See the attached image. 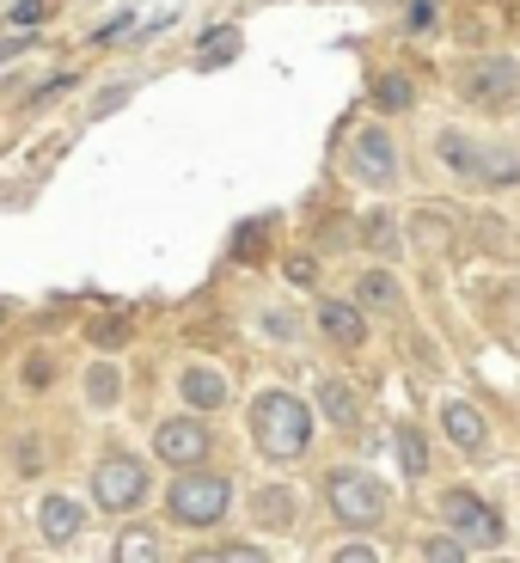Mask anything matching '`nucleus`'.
<instances>
[{
    "label": "nucleus",
    "instance_id": "obj_1",
    "mask_svg": "<svg viewBox=\"0 0 520 563\" xmlns=\"http://www.w3.org/2000/svg\"><path fill=\"white\" fill-rule=\"evenodd\" d=\"M252 441L264 460H300V453L312 448V410L300 393H281V386H269V393L252 398Z\"/></svg>",
    "mask_w": 520,
    "mask_h": 563
},
{
    "label": "nucleus",
    "instance_id": "obj_2",
    "mask_svg": "<svg viewBox=\"0 0 520 563\" xmlns=\"http://www.w3.org/2000/svg\"><path fill=\"white\" fill-rule=\"evenodd\" d=\"M226 508H233V484L214 478V472H202V465H184L178 478L166 484V515L178 527H190V533H202V527H221Z\"/></svg>",
    "mask_w": 520,
    "mask_h": 563
},
{
    "label": "nucleus",
    "instance_id": "obj_3",
    "mask_svg": "<svg viewBox=\"0 0 520 563\" xmlns=\"http://www.w3.org/2000/svg\"><path fill=\"white\" fill-rule=\"evenodd\" d=\"M147 490H154V478H147V465L135 453H104L99 472H92V503L104 515H135L147 503Z\"/></svg>",
    "mask_w": 520,
    "mask_h": 563
},
{
    "label": "nucleus",
    "instance_id": "obj_4",
    "mask_svg": "<svg viewBox=\"0 0 520 563\" xmlns=\"http://www.w3.org/2000/svg\"><path fill=\"white\" fill-rule=\"evenodd\" d=\"M441 521H447L453 539H465V551L472 545H502V515H496L490 503H484L478 490H447L441 496Z\"/></svg>",
    "mask_w": 520,
    "mask_h": 563
},
{
    "label": "nucleus",
    "instance_id": "obj_5",
    "mask_svg": "<svg viewBox=\"0 0 520 563\" xmlns=\"http://www.w3.org/2000/svg\"><path fill=\"white\" fill-rule=\"evenodd\" d=\"M331 515H338L343 527H380L386 521L380 478H367V472H338V478H331Z\"/></svg>",
    "mask_w": 520,
    "mask_h": 563
},
{
    "label": "nucleus",
    "instance_id": "obj_6",
    "mask_svg": "<svg viewBox=\"0 0 520 563\" xmlns=\"http://www.w3.org/2000/svg\"><path fill=\"white\" fill-rule=\"evenodd\" d=\"M209 448H214V435H209V422H202V417H166V422H154V460L172 465V472L202 465V460H209Z\"/></svg>",
    "mask_w": 520,
    "mask_h": 563
},
{
    "label": "nucleus",
    "instance_id": "obj_7",
    "mask_svg": "<svg viewBox=\"0 0 520 563\" xmlns=\"http://www.w3.org/2000/svg\"><path fill=\"white\" fill-rule=\"evenodd\" d=\"M350 172L362 184H380V190H386V184L398 178V141L386 135L380 123L355 129V135H350Z\"/></svg>",
    "mask_w": 520,
    "mask_h": 563
},
{
    "label": "nucleus",
    "instance_id": "obj_8",
    "mask_svg": "<svg viewBox=\"0 0 520 563\" xmlns=\"http://www.w3.org/2000/svg\"><path fill=\"white\" fill-rule=\"evenodd\" d=\"M515 92H520L515 56H484V62H472V74H465V99L478 104V111H502V104H515Z\"/></svg>",
    "mask_w": 520,
    "mask_h": 563
},
{
    "label": "nucleus",
    "instance_id": "obj_9",
    "mask_svg": "<svg viewBox=\"0 0 520 563\" xmlns=\"http://www.w3.org/2000/svg\"><path fill=\"white\" fill-rule=\"evenodd\" d=\"M319 331L331 350H362L367 343V312L355 300H319Z\"/></svg>",
    "mask_w": 520,
    "mask_h": 563
},
{
    "label": "nucleus",
    "instance_id": "obj_10",
    "mask_svg": "<svg viewBox=\"0 0 520 563\" xmlns=\"http://www.w3.org/2000/svg\"><path fill=\"white\" fill-rule=\"evenodd\" d=\"M441 435H447L460 453H484V441H490V422H484L478 405L453 398V405H441Z\"/></svg>",
    "mask_w": 520,
    "mask_h": 563
},
{
    "label": "nucleus",
    "instance_id": "obj_11",
    "mask_svg": "<svg viewBox=\"0 0 520 563\" xmlns=\"http://www.w3.org/2000/svg\"><path fill=\"white\" fill-rule=\"evenodd\" d=\"M178 398H184L190 410H202V417H209V410H221L226 398H233V386H226V374H221V367H184Z\"/></svg>",
    "mask_w": 520,
    "mask_h": 563
},
{
    "label": "nucleus",
    "instance_id": "obj_12",
    "mask_svg": "<svg viewBox=\"0 0 520 563\" xmlns=\"http://www.w3.org/2000/svg\"><path fill=\"white\" fill-rule=\"evenodd\" d=\"M37 521H43V539H49V545H68V539H80V503H68V496H49Z\"/></svg>",
    "mask_w": 520,
    "mask_h": 563
},
{
    "label": "nucleus",
    "instance_id": "obj_13",
    "mask_svg": "<svg viewBox=\"0 0 520 563\" xmlns=\"http://www.w3.org/2000/svg\"><path fill=\"white\" fill-rule=\"evenodd\" d=\"M240 43H245L240 25H214L209 37L197 43V68H202V74H209V68H226V62L240 56Z\"/></svg>",
    "mask_w": 520,
    "mask_h": 563
},
{
    "label": "nucleus",
    "instance_id": "obj_14",
    "mask_svg": "<svg viewBox=\"0 0 520 563\" xmlns=\"http://www.w3.org/2000/svg\"><path fill=\"white\" fill-rule=\"evenodd\" d=\"M355 295H362V300H355L362 312H398V276H392V269H367Z\"/></svg>",
    "mask_w": 520,
    "mask_h": 563
},
{
    "label": "nucleus",
    "instance_id": "obj_15",
    "mask_svg": "<svg viewBox=\"0 0 520 563\" xmlns=\"http://www.w3.org/2000/svg\"><path fill=\"white\" fill-rule=\"evenodd\" d=\"M319 405H324V417L338 422V429H355V417H362V398H355L350 380H324L319 386Z\"/></svg>",
    "mask_w": 520,
    "mask_h": 563
},
{
    "label": "nucleus",
    "instance_id": "obj_16",
    "mask_svg": "<svg viewBox=\"0 0 520 563\" xmlns=\"http://www.w3.org/2000/svg\"><path fill=\"white\" fill-rule=\"evenodd\" d=\"M410 104H417V80L386 68L380 80H374V111H410Z\"/></svg>",
    "mask_w": 520,
    "mask_h": 563
},
{
    "label": "nucleus",
    "instance_id": "obj_17",
    "mask_svg": "<svg viewBox=\"0 0 520 563\" xmlns=\"http://www.w3.org/2000/svg\"><path fill=\"white\" fill-rule=\"evenodd\" d=\"M472 178H484V184H520V154H515V147H478Z\"/></svg>",
    "mask_w": 520,
    "mask_h": 563
},
{
    "label": "nucleus",
    "instance_id": "obj_18",
    "mask_svg": "<svg viewBox=\"0 0 520 563\" xmlns=\"http://www.w3.org/2000/svg\"><path fill=\"white\" fill-rule=\"evenodd\" d=\"M435 159H441V166H453V172H465V178H472V166H478V141H472V135H460V129H441V135H435Z\"/></svg>",
    "mask_w": 520,
    "mask_h": 563
},
{
    "label": "nucleus",
    "instance_id": "obj_19",
    "mask_svg": "<svg viewBox=\"0 0 520 563\" xmlns=\"http://www.w3.org/2000/svg\"><path fill=\"white\" fill-rule=\"evenodd\" d=\"M362 240H367V252H374V257H398V252H405V233H398V221H392V214H367V227H362Z\"/></svg>",
    "mask_w": 520,
    "mask_h": 563
},
{
    "label": "nucleus",
    "instance_id": "obj_20",
    "mask_svg": "<svg viewBox=\"0 0 520 563\" xmlns=\"http://www.w3.org/2000/svg\"><path fill=\"white\" fill-rule=\"evenodd\" d=\"M117 398H123V374H117L111 362H99L92 374H86V405H92V410H111Z\"/></svg>",
    "mask_w": 520,
    "mask_h": 563
},
{
    "label": "nucleus",
    "instance_id": "obj_21",
    "mask_svg": "<svg viewBox=\"0 0 520 563\" xmlns=\"http://www.w3.org/2000/svg\"><path fill=\"white\" fill-rule=\"evenodd\" d=\"M154 558H159V533H147V527H129L117 539V563H154Z\"/></svg>",
    "mask_w": 520,
    "mask_h": 563
},
{
    "label": "nucleus",
    "instance_id": "obj_22",
    "mask_svg": "<svg viewBox=\"0 0 520 563\" xmlns=\"http://www.w3.org/2000/svg\"><path fill=\"white\" fill-rule=\"evenodd\" d=\"M398 465H405V478H422V472H429V448H422L417 429H398Z\"/></svg>",
    "mask_w": 520,
    "mask_h": 563
},
{
    "label": "nucleus",
    "instance_id": "obj_23",
    "mask_svg": "<svg viewBox=\"0 0 520 563\" xmlns=\"http://www.w3.org/2000/svg\"><path fill=\"white\" fill-rule=\"evenodd\" d=\"M123 338H129V319H111V324H92V343H99V350H123Z\"/></svg>",
    "mask_w": 520,
    "mask_h": 563
},
{
    "label": "nucleus",
    "instance_id": "obj_24",
    "mask_svg": "<svg viewBox=\"0 0 520 563\" xmlns=\"http://www.w3.org/2000/svg\"><path fill=\"white\" fill-rule=\"evenodd\" d=\"M49 7L56 0H13V25H37V19H49Z\"/></svg>",
    "mask_w": 520,
    "mask_h": 563
},
{
    "label": "nucleus",
    "instance_id": "obj_25",
    "mask_svg": "<svg viewBox=\"0 0 520 563\" xmlns=\"http://www.w3.org/2000/svg\"><path fill=\"white\" fill-rule=\"evenodd\" d=\"M257 240H264V221H257V227H240V245H233V257H257Z\"/></svg>",
    "mask_w": 520,
    "mask_h": 563
},
{
    "label": "nucleus",
    "instance_id": "obj_26",
    "mask_svg": "<svg viewBox=\"0 0 520 563\" xmlns=\"http://www.w3.org/2000/svg\"><path fill=\"white\" fill-rule=\"evenodd\" d=\"M422 558H465V539H435Z\"/></svg>",
    "mask_w": 520,
    "mask_h": 563
},
{
    "label": "nucleus",
    "instance_id": "obj_27",
    "mask_svg": "<svg viewBox=\"0 0 520 563\" xmlns=\"http://www.w3.org/2000/svg\"><path fill=\"white\" fill-rule=\"evenodd\" d=\"M25 386H49V362H43V355H37V362H25Z\"/></svg>",
    "mask_w": 520,
    "mask_h": 563
},
{
    "label": "nucleus",
    "instance_id": "obj_28",
    "mask_svg": "<svg viewBox=\"0 0 520 563\" xmlns=\"http://www.w3.org/2000/svg\"><path fill=\"white\" fill-rule=\"evenodd\" d=\"M429 19H435V0H417V7H410V25L422 31V25H429Z\"/></svg>",
    "mask_w": 520,
    "mask_h": 563
},
{
    "label": "nucleus",
    "instance_id": "obj_29",
    "mask_svg": "<svg viewBox=\"0 0 520 563\" xmlns=\"http://www.w3.org/2000/svg\"><path fill=\"white\" fill-rule=\"evenodd\" d=\"M123 99H129V86H111V92H104V99H99V117H104V111H117V104H123Z\"/></svg>",
    "mask_w": 520,
    "mask_h": 563
},
{
    "label": "nucleus",
    "instance_id": "obj_30",
    "mask_svg": "<svg viewBox=\"0 0 520 563\" xmlns=\"http://www.w3.org/2000/svg\"><path fill=\"white\" fill-rule=\"evenodd\" d=\"M0 324H7V300H0Z\"/></svg>",
    "mask_w": 520,
    "mask_h": 563
}]
</instances>
